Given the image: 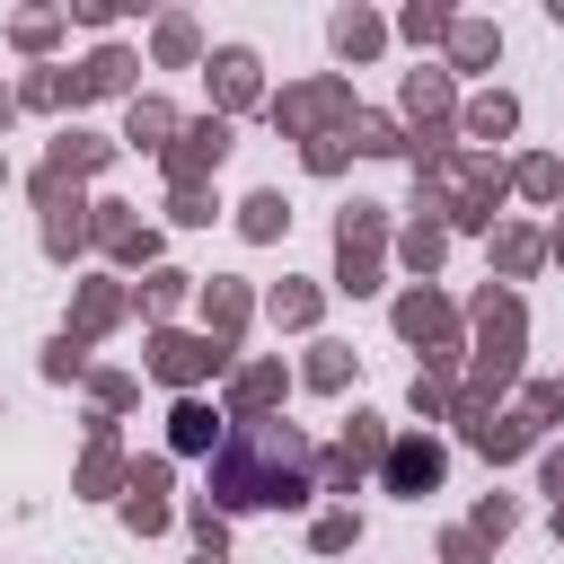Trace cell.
I'll use <instances>...</instances> for the list:
<instances>
[{"instance_id":"obj_1","label":"cell","mask_w":564,"mask_h":564,"mask_svg":"<svg viewBox=\"0 0 564 564\" xmlns=\"http://www.w3.org/2000/svg\"><path fill=\"white\" fill-rule=\"evenodd\" d=\"M317 494V441L300 423H229V441L212 449V511H308Z\"/></svg>"},{"instance_id":"obj_2","label":"cell","mask_w":564,"mask_h":564,"mask_svg":"<svg viewBox=\"0 0 564 564\" xmlns=\"http://www.w3.org/2000/svg\"><path fill=\"white\" fill-rule=\"evenodd\" d=\"M502 203H511V167L494 150L449 141V150H423L414 159V203H405L414 220H441L449 238H485L502 220Z\"/></svg>"},{"instance_id":"obj_3","label":"cell","mask_w":564,"mask_h":564,"mask_svg":"<svg viewBox=\"0 0 564 564\" xmlns=\"http://www.w3.org/2000/svg\"><path fill=\"white\" fill-rule=\"evenodd\" d=\"M361 97H352V70H308V79H282L264 88V123L282 141H326V132H352Z\"/></svg>"},{"instance_id":"obj_4","label":"cell","mask_w":564,"mask_h":564,"mask_svg":"<svg viewBox=\"0 0 564 564\" xmlns=\"http://www.w3.org/2000/svg\"><path fill=\"white\" fill-rule=\"evenodd\" d=\"M141 370H150L159 388H176V397H203V388H220V379L238 370V352L212 344L203 326H150V335H141Z\"/></svg>"},{"instance_id":"obj_5","label":"cell","mask_w":564,"mask_h":564,"mask_svg":"<svg viewBox=\"0 0 564 564\" xmlns=\"http://www.w3.org/2000/svg\"><path fill=\"white\" fill-rule=\"evenodd\" d=\"M397 123L414 132V159H423V150H449V141H458V79H449L441 62H414V70L397 79Z\"/></svg>"},{"instance_id":"obj_6","label":"cell","mask_w":564,"mask_h":564,"mask_svg":"<svg viewBox=\"0 0 564 564\" xmlns=\"http://www.w3.org/2000/svg\"><path fill=\"white\" fill-rule=\"evenodd\" d=\"M388 441H397V423H388V414H370V405H352V423L317 449V485H326V494H361V485L379 476Z\"/></svg>"},{"instance_id":"obj_7","label":"cell","mask_w":564,"mask_h":564,"mask_svg":"<svg viewBox=\"0 0 564 564\" xmlns=\"http://www.w3.org/2000/svg\"><path fill=\"white\" fill-rule=\"evenodd\" d=\"M291 388H300V379H291V361H282V352H256V361H238V370L220 379V397H212V405H220L229 423H273V414L291 405Z\"/></svg>"},{"instance_id":"obj_8","label":"cell","mask_w":564,"mask_h":564,"mask_svg":"<svg viewBox=\"0 0 564 564\" xmlns=\"http://www.w3.org/2000/svg\"><path fill=\"white\" fill-rule=\"evenodd\" d=\"M229 150H238V123H220V115H185L176 141L159 150V176H167V185H212Z\"/></svg>"},{"instance_id":"obj_9","label":"cell","mask_w":564,"mask_h":564,"mask_svg":"<svg viewBox=\"0 0 564 564\" xmlns=\"http://www.w3.org/2000/svg\"><path fill=\"white\" fill-rule=\"evenodd\" d=\"M203 79H212V115L220 123L264 115V62H256V44H212L203 53Z\"/></svg>"},{"instance_id":"obj_10","label":"cell","mask_w":564,"mask_h":564,"mask_svg":"<svg viewBox=\"0 0 564 564\" xmlns=\"http://www.w3.org/2000/svg\"><path fill=\"white\" fill-rule=\"evenodd\" d=\"M388 326H397V344H414V352H432V344H458L467 326H458V300L441 291V282H405L397 300H388Z\"/></svg>"},{"instance_id":"obj_11","label":"cell","mask_w":564,"mask_h":564,"mask_svg":"<svg viewBox=\"0 0 564 564\" xmlns=\"http://www.w3.org/2000/svg\"><path fill=\"white\" fill-rule=\"evenodd\" d=\"M441 476H449V441H441V432H397V441H388V458H379V485H388L397 502L441 494Z\"/></svg>"},{"instance_id":"obj_12","label":"cell","mask_w":564,"mask_h":564,"mask_svg":"<svg viewBox=\"0 0 564 564\" xmlns=\"http://www.w3.org/2000/svg\"><path fill=\"white\" fill-rule=\"evenodd\" d=\"M256 317H264V308H256V282H238V273H203V282H194V326H203L212 344L238 352Z\"/></svg>"},{"instance_id":"obj_13","label":"cell","mask_w":564,"mask_h":564,"mask_svg":"<svg viewBox=\"0 0 564 564\" xmlns=\"http://www.w3.org/2000/svg\"><path fill=\"white\" fill-rule=\"evenodd\" d=\"M123 476H132V449L106 414H88V449L70 467V502H123Z\"/></svg>"},{"instance_id":"obj_14","label":"cell","mask_w":564,"mask_h":564,"mask_svg":"<svg viewBox=\"0 0 564 564\" xmlns=\"http://www.w3.org/2000/svg\"><path fill=\"white\" fill-rule=\"evenodd\" d=\"M176 467L167 458H132V476H123V502H115V520L132 529V538H167L176 529Z\"/></svg>"},{"instance_id":"obj_15","label":"cell","mask_w":564,"mask_h":564,"mask_svg":"<svg viewBox=\"0 0 564 564\" xmlns=\"http://www.w3.org/2000/svg\"><path fill=\"white\" fill-rule=\"evenodd\" d=\"M458 441H467L485 467H520V458H538V432L520 423V405H494V414H467V405H458Z\"/></svg>"},{"instance_id":"obj_16","label":"cell","mask_w":564,"mask_h":564,"mask_svg":"<svg viewBox=\"0 0 564 564\" xmlns=\"http://www.w3.org/2000/svg\"><path fill=\"white\" fill-rule=\"evenodd\" d=\"M97 97H141V53H132V44H115V35L70 70V115H79V106H97Z\"/></svg>"},{"instance_id":"obj_17","label":"cell","mask_w":564,"mask_h":564,"mask_svg":"<svg viewBox=\"0 0 564 564\" xmlns=\"http://www.w3.org/2000/svg\"><path fill=\"white\" fill-rule=\"evenodd\" d=\"M115 326H132V282H115V273L70 282V335L79 344H106Z\"/></svg>"},{"instance_id":"obj_18","label":"cell","mask_w":564,"mask_h":564,"mask_svg":"<svg viewBox=\"0 0 564 564\" xmlns=\"http://www.w3.org/2000/svg\"><path fill=\"white\" fill-rule=\"evenodd\" d=\"M485 264H494L485 282H511V291H520V282L546 264V229H538V220H494V229H485Z\"/></svg>"},{"instance_id":"obj_19","label":"cell","mask_w":564,"mask_h":564,"mask_svg":"<svg viewBox=\"0 0 564 564\" xmlns=\"http://www.w3.org/2000/svg\"><path fill=\"white\" fill-rule=\"evenodd\" d=\"M511 132H520V97H511V88H476V97H458V141H467V150H494V159H502Z\"/></svg>"},{"instance_id":"obj_20","label":"cell","mask_w":564,"mask_h":564,"mask_svg":"<svg viewBox=\"0 0 564 564\" xmlns=\"http://www.w3.org/2000/svg\"><path fill=\"white\" fill-rule=\"evenodd\" d=\"M123 150H115V132H88V123H62L53 141H44V167L53 176H70V185H88V176H106Z\"/></svg>"},{"instance_id":"obj_21","label":"cell","mask_w":564,"mask_h":564,"mask_svg":"<svg viewBox=\"0 0 564 564\" xmlns=\"http://www.w3.org/2000/svg\"><path fill=\"white\" fill-rule=\"evenodd\" d=\"M203 53H212V35H203L194 9H159L150 18V62L159 70H203Z\"/></svg>"},{"instance_id":"obj_22","label":"cell","mask_w":564,"mask_h":564,"mask_svg":"<svg viewBox=\"0 0 564 564\" xmlns=\"http://www.w3.org/2000/svg\"><path fill=\"white\" fill-rule=\"evenodd\" d=\"M194 282H203V273H185V264H150V273L132 282V317H141V326H176V308H194Z\"/></svg>"},{"instance_id":"obj_23","label":"cell","mask_w":564,"mask_h":564,"mask_svg":"<svg viewBox=\"0 0 564 564\" xmlns=\"http://www.w3.org/2000/svg\"><path fill=\"white\" fill-rule=\"evenodd\" d=\"M220 441H229V414H220L212 397H176V405H167V449H176V458H212Z\"/></svg>"},{"instance_id":"obj_24","label":"cell","mask_w":564,"mask_h":564,"mask_svg":"<svg viewBox=\"0 0 564 564\" xmlns=\"http://www.w3.org/2000/svg\"><path fill=\"white\" fill-rule=\"evenodd\" d=\"M326 44H335V62H352V70H361V62H379V53H388V18L352 0V9H335V18H326Z\"/></svg>"},{"instance_id":"obj_25","label":"cell","mask_w":564,"mask_h":564,"mask_svg":"<svg viewBox=\"0 0 564 564\" xmlns=\"http://www.w3.org/2000/svg\"><path fill=\"white\" fill-rule=\"evenodd\" d=\"M441 256H449V229H441V220H405V229L388 238V264H397L405 282H441Z\"/></svg>"},{"instance_id":"obj_26","label":"cell","mask_w":564,"mask_h":564,"mask_svg":"<svg viewBox=\"0 0 564 564\" xmlns=\"http://www.w3.org/2000/svg\"><path fill=\"white\" fill-rule=\"evenodd\" d=\"M256 308H264V317H273L282 335H317V317H326V291H317L308 273H282V282H273V291H264Z\"/></svg>"},{"instance_id":"obj_27","label":"cell","mask_w":564,"mask_h":564,"mask_svg":"<svg viewBox=\"0 0 564 564\" xmlns=\"http://www.w3.org/2000/svg\"><path fill=\"white\" fill-rule=\"evenodd\" d=\"M176 123H185V115H176L167 97H123V132H115V150H150V159H159V150L176 141Z\"/></svg>"},{"instance_id":"obj_28","label":"cell","mask_w":564,"mask_h":564,"mask_svg":"<svg viewBox=\"0 0 564 564\" xmlns=\"http://www.w3.org/2000/svg\"><path fill=\"white\" fill-rule=\"evenodd\" d=\"M352 370H361V352H352V344H335V335H308V361H300L291 379H300L308 397H344V388H352Z\"/></svg>"},{"instance_id":"obj_29","label":"cell","mask_w":564,"mask_h":564,"mask_svg":"<svg viewBox=\"0 0 564 564\" xmlns=\"http://www.w3.org/2000/svg\"><path fill=\"white\" fill-rule=\"evenodd\" d=\"M441 53H449V62H441L449 79H467V70H494V62H502V26H494V18H458Z\"/></svg>"},{"instance_id":"obj_30","label":"cell","mask_w":564,"mask_h":564,"mask_svg":"<svg viewBox=\"0 0 564 564\" xmlns=\"http://www.w3.org/2000/svg\"><path fill=\"white\" fill-rule=\"evenodd\" d=\"M502 167H511V194H520V203L564 212V159H555V150H520V159H502Z\"/></svg>"},{"instance_id":"obj_31","label":"cell","mask_w":564,"mask_h":564,"mask_svg":"<svg viewBox=\"0 0 564 564\" xmlns=\"http://www.w3.org/2000/svg\"><path fill=\"white\" fill-rule=\"evenodd\" d=\"M229 212H238V238H247V247H282V238H291V194H282V185H256V194L229 203Z\"/></svg>"},{"instance_id":"obj_32","label":"cell","mask_w":564,"mask_h":564,"mask_svg":"<svg viewBox=\"0 0 564 564\" xmlns=\"http://www.w3.org/2000/svg\"><path fill=\"white\" fill-rule=\"evenodd\" d=\"M35 247H44V264H79V256H88V194L53 203L44 229H35Z\"/></svg>"},{"instance_id":"obj_33","label":"cell","mask_w":564,"mask_h":564,"mask_svg":"<svg viewBox=\"0 0 564 564\" xmlns=\"http://www.w3.org/2000/svg\"><path fill=\"white\" fill-rule=\"evenodd\" d=\"M352 159H414V132H405L388 106H361V115H352Z\"/></svg>"},{"instance_id":"obj_34","label":"cell","mask_w":564,"mask_h":564,"mask_svg":"<svg viewBox=\"0 0 564 564\" xmlns=\"http://www.w3.org/2000/svg\"><path fill=\"white\" fill-rule=\"evenodd\" d=\"M79 388H88V414H106V423H123L141 405V370H123V361H97Z\"/></svg>"},{"instance_id":"obj_35","label":"cell","mask_w":564,"mask_h":564,"mask_svg":"<svg viewBox=\"0 0 564 564\" xmlns=\"http://www.w3.org/2000/svg\"><path fill=\"white\" fill-rule=\"evenodd\" d=\"M335 291L344 300H379L388 291V247H335Z\"/></svg>"},{"instance_id":"obj_36","label":"cell","mask_w":564,"mask_h":564,"mask_svg":"<svg viewBox=\"0 0 564 564\" xmlns=\"http://www.w3.org/2000/svg\"><path fill=\"white\" fill-rule=\"evenodd\" d=\"M449 26H458V9H441V0H405V9L388 18V35H405L414 53H432V44H449Z\"/></svg>"},{"instance_id":"obj_37","label":"cell","mask_w":564,"mask_h":564,"mask_svg":"<svg viewBox=\"0 0 564 564\" xmlns=\"http://www.w3.org/2000/svg\"><path fill=\"white\" fill-rule=\"evenodd\" d=\"M70 35V18L62 9H9V44L26 53V62H53V44Z\"/></svg>"},{"instance_id":"obj_38","label":"cell","mask_w":564,"mask_h":564,"mask_svg":"<svg viewBox=\"0 0 564 564\" xmlns=\"http://www.w3.org/2000/svg\"><path fill=\"white\" fill-rule=\"evenodd\" d=\"M18 88V115H70V70L62 62H35L26 79H9Z\"/></svg>"},{"instance_id":"obj_39","label":"cell","mask_w":564,"mask_h":564,"mask_svg":"<svg viewBox=\"0 0 564 564\" xmlns=\"http://www.w3.org/2000/svg\"><path fill=\"white\" fill-rule=\"evenodd\" d=\"M397 238V220H388V203H370V194H352L344 212H335V247H388Z\"/></svg>"},{"instance_id":"obj_40","label":"cell","mask_w":564,"mask_h":564,"mask_svg":"<svg viewBox=\"0 0 564 564\" xmlns=\"http://www.w3.org/2000/svg\"><path fill=\"white\" fill-rule=\"evenodd\" d=\"M35 370H44L53 388H79V379L97 370V344H79V335L62 326V335H44V352H35Z\"/></svg>"},{"instance_id":"obj_41","label":"cell","mask_w":564,"mask_h":564,"mask_svg":"<svg viewBox=\"0 0 564 564\" xmlns=\"http://www.w3.org/2000/svg\"><path fill=\"white\" fill-rule=\"evenodd\" d=\"M132 229H141V212H132L123 194H88V247H97V256H115Z\"/></svg>"},{"instance_id":"obj_42","label":"cell","mask_w":564,"mask_h":564,"mask_svg":"<svg viewBox=\"0 0 564 564\" xmlns=\"http://www.w3.org/2000/svg\"><path fill=\"white\" fill-rule=\"evenodd\" d=\"M405 405H414V432L458 423V388H449V379H432V370H414V379H405Z\"/></svg>"},{"instance_id":"obj_43","label":"cell","mask_w":564,"mask_h":564,"mask_svg":"<svg viewBox=\"0 0 564 564\" xmlns=\"http://www.w3.org/2000/svg\"><path fill=\"white\" fill-rule=\"evenodd\" d=\"M352 546H361V511L352 502H326L308 520V555H352Z\"/></svg>"},{"instance_id":"obj_44","label":"cell","mask_w":564,"mask_h":564,"mask_svg":"<svg viewBox=\"0 0 564 564\" xmlns=\"http://www.w3.org/2000/svg\"><path fill=\"white\" fill-rule=\"evenodd\" d=\"M511 405H520V423L546 441V432L564 423V379H520V388H511Z\"/></svg>"},{"instance_id":"obj_45","label":"cell","mask_w":564,"mask_h":564,"mask_svg":"<svg viewBox=\"0 0 564 564\" xmlns=\"http://www.w3.org/2000/svg\"><path fill=\"white\" fill-rule=\"evenodd\" d=\"M176 520H185V538H194V555H229V511H212V494H194V502H185Z\"/></svg>"},{"instance_id":"obj_46","label":"cell","mask_w":564,"mask_h":564,"mask_svg":"<svg viewBox=\"0 0 564 564\" xmlns=\"http://www.w3.org/2000/svg\"><path fill=\"white\" fill-rule=\"evenodd\" d=\"M167 220H176V229H212V220H220V194H212V185H167Z\"/></svg>"},{"instance_id":"obj_47","label":"cell","mask_w":564,"mask_h":564,"mask_svg":"<svg viewBox=\"0 0 564 564\" xmlns=\"http://www.w3.org/2000/svg\"><path fill=\"white\" fill-rule=\"evenodd\" d=\"M467 529H476V538H485V546H502V538H511V529H520V502H511V494H485V502H476V511H467Z\"/></svg>"},{"instance_id":"obj_48","label":"cell","mask_w":564,"mask_h":564,"mask_svg":"<svg viewBox=\"0 0 564 564\" xmlns=\"http://www.w3.org/2000/svg\"><path fill=\"white\" fill-rule=\"evenodd\" d=\"M300 167H308V176H344V167H352V132H326V141H300Z\"/></svg>"},{"instance_id":"obj_49","label":"cell","mask_w":564,"mask_h":564,"mask_svg":"<svg viewBox=\"0 0 564 564\" xmlns=\"http://www.w3.org/2000/svg\"><path fill=\"white\" fill-rule=\"evenodd\" d=\"M432 555H441V564H494V546H485V538H476L467 520H449V529L432 538Z\"/></svg>"},{"instance_id":"obj_50","label":"cell","mask_w":564,"mask_h":564,"mask_svg":"<svg viewBox=\"0 0 564 564\" xmlns=\"http://www.w3.org/2000/svg\"><path fill=\"white\" fill-rule=\"evenodd\" d=\"M538 494L564 502V441H538Z\"/></svg>"},{"instance_id":"obj_51","label":"cell","mask_w":564,"mask_h":564,"mask_svg":"<svg viewBox=\"0 0 564 564\" xmlns=\"http://www.w3.org/2000/svg\"><path fill=\"white\" fill-rule=\"evenodd\" d=\"M62 18H79V26H97V35H106V26H115V18H123V9H115V0H70V9H62Z\"/></svg>"},{"instance_id":"obj_52","label":"cell","mask_w":564,"mask_h":564,"mask_svg":"<svg viewBox=\"0 0 564 564\" xmlns=\"http://www.w3.org/2000/svg\"><path fill=\"white\" fill-rule=\"evenodd\" d=\"M546 264H564V212L546 220Z\"/></svg>"},{"instance_id":"obj_53","label":"cell","mask_w":564,"mask_h":564,"mask_svg":"<svg viewBox=\"0 0 564 564\" xmlns=\"http://www.w3.org/2000/svg\"><path fill=\"white\" fill-rule=\"evenodd\" d=\"M9 123H18V88L0 79V132H9Z\"/></svg>"},{"instance_id":"obj_54","label":"cell","mask_w":564,"mask_h":564,"mask_svg":"<svg viewBox=\"0 0 564 564\" xmlns=\"http://www.w3.org/2000/svg\"><path fill=\"white\" fill-rule=\"evenodd\" d=\"M546 529H555V546H564V502H555V511H546Z\"/></svg>"},{"instance_id":"obj_55","label":"cell","mask_w":564,"mask_h":564,"mask_svg":"<svg viewBox=\"0 0 564 564\" xmlns=\"http://www.w3.org/2000/svg\"><path fill=\"white\" fill-rule=\"evenodd\" d=\"M9 185H18V167H9V150H0V194H9Z\"/></svg>"},{"instance_id":"obj_56","label":"cell","mask_w":564,"mask_h":564,"mask_svg":"<svg viewBox=\"0 0 564 564\" xmlns=\"http://www.w3.org/2000/svg\"><path fill=\"white\" fill-rule=\"evenodd\" d=\"M194 564H229V555H194Z\"/></svg>"},{"instance_id":"obj_57","label":"cell","mask_w":564,"mask_h":564,"mask_svg":"<svg viewBox=\"0 0 564 564\" xmlns=\"http://www.w3.org/2000/svg\"><path fill=\"white\" fill-rule=\"evenodd\" d=\"M0 423H9V397H0Z\"/></svg>"}]
</instances>
